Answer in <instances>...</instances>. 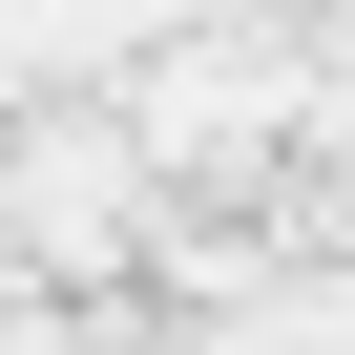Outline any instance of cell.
Instances as JSON below:
<instances>
[{"label":"cell","instance_id":"cell-1","mask_svg":"<svg viewBox=\"0 0 355 355\" xmlns=\"http://www.w3.org/2000/svg\"><path fill=\"white\" fill-rule=\"evenodd\" d=\"M125 125H146V167H272L313 125V84H293V42H189L125 84Z\"/></svg>","mask_w":355,"mask_h":355},{"label":"cell","instance_id":"cell-2","mask_svg":"<svg viewBox=\"0 0 355 355\" xmlns=\"http://www.w3.org/2000/svg\"><path fill=\"white\" fill-rule=\"evenodd\" d=\"M0 230H21L42 272H105L146 230V125H21L0 146Z\"/></svg>","mask_w":355,"mask_h":355}]
</instances>
